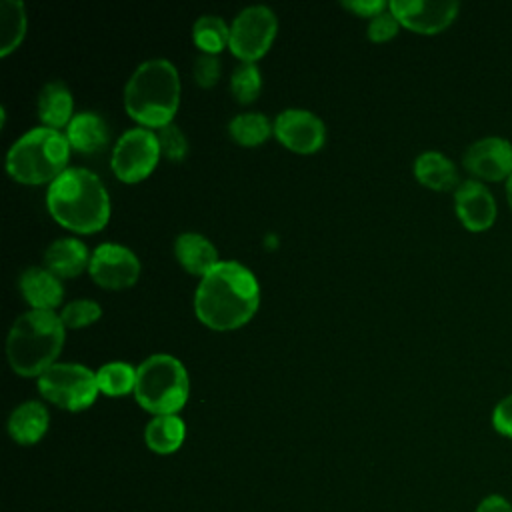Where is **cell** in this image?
Masks as SVG:
<instances>
[{
  "label": "cell",
  "mask_w": 512,
  "mask_h": 512,
  "mask_svg": "<svg viewBox=\"0 0 512 512\" xmlns=\"http://www.w3.org/2000/svg\"><path fill=\"white\" fill-rule=\"evenodd\" d=\"M260 286L256 276L234 260L218 262L200 278L194 294L196 318L212 330H236L258 310Z\"/></svg>",
  "instance_id": "obj_1"
},
{
  "label": "cell",
  "mask_w": 512,
  "mask_h": 512,
  "mask_svg": "<svg viewBox=\"0 0 512 512\" xmlns=\"http://www.w3.org/2000/svg\"><path fill=\"white\" fill-rule=\"evenodd\" d=\"M50 216L80 234L102 230L110 218V198L102 180L88 168H66L46 192Z\"/></svg>",
  "instance_id": "obj_2"
},
{
  "label": "cell",
  "mask_w": 512,
  "mask_h": 512,
  "mask_svg": "<svg viewBox=\"0 0 512 512\" xmlns=\"http://www.w3.org/2000/svg\"><path fill=\"white\" fill-rule=\"evenodd\" d=\"M180 104V78L166 58H152L132 72L124 86V110L144 128L172 124Z\"/></svg>",
  "instance_id": "obj_3"
},
{
  "label": "cell",
  "mask_w": 512,
  "mask_h": 512,
  "mask_svg": "<svg viewBox=\"0 0 512 512\" xmlns=\"http://www.w3.org/2000/svg\"><path fill=\"white\" fill-rule=\"evenodd\" d=\"M64 324L52 310H28L18 316L6 338L10 368L20 376H40L64 346Z\"/></svg>",
  "instance_id": "obj_4"
},
{
  "label": "cell",
  "mask_w": 512,
  "mask_h": 512,
  "mask_svg": "<svg viewBox=\"0 0 512 512\" xmlns=\"http://www.w3.org/2000/svg\"><path fill=\"white\" fill-rule=\"evenodd\" d=\"M70 150V142L60 130L32 128L10 146L6 172L20 184H52L66 170Z\"/></svg>",
  "instance_id": "obj_5"
},
{
  "label": "cell",
  "mask_w": 512,
  "mask_h": 512,
  "mask_svg": "<svg viewBox=\"0 0 512 512\" xmlns=\"http://www.w3.org/2000/svg\"><path fill=\"white\" fill-rule=\"evenodd\" d=\"M188 392V372L170 354H152L136 368L134 398L154 416L178 414L188 400Z\"/></svg>",
  "instance_id": "obj_6"
},
{
  "label": "cell",
  "mask_w": 512,
  "mask_h": 512,
  "mask_svg": "<svg viewBox=\"0 0 512 512\" xmlns=\"http://www.w3.org/2000/svg\"><path fill=\"white\" fill-rule=\"evenodd\" d=\"M38 390L42 398L58 408L80 412L94 404L98 396L96 374L74 362H56L38 376Z\"/></svg>",
  "instance_id": "obj_7"
},
{
  "label": "cell",
  "mask_w": 512,
  "mask_h": 512,
  "mask_svg": "<svg viewBox=\"0 0 512 512\" xmlns=\"http://www.w3.org/2000/svg\"><path fill=\"white\" fill-rule=\"evenodd\" d=\"M160 158L156 132L138 126L126 130L114 144L110 168L120 182L134 184L152 174Z\"/></svg>",
  "instance_id": "obj_8"
},
{
  "label": "cell",
  "mask_w": 512,
  "mask_h": 512,
  "mask_svg": "<svg viewBox=\"0 0 512 512\" xmlns=\"http://www.w3.org/2000/svg\"><path fill=\"white\" fill-rule=\"evenodd\" d=\"M276 32L278 20L268 6H248L230 24L228 48L242 62H256L272 46Z\"/></svg>",
  "instance_id": "obj_9"
},
{
  "label": "cell",
  "mask_w": 512,
  "mask_h": 512,
  "mask_svg": "<svg viewBox=\"0 0 512 512\" xmlns=\"http://www.w3.org/2000/svg\"><path fill=\"white\" fill-rule=\"evenodd\" d=\"M88 272L100 288L124 290L136 284L140 276V260L128 246L104 242L92 250Z\"/></svg>",
  "instance_id": "obj_10"
},
{
  "label": "cell",
  "mask_w": 512,
  "mask_h": 512,
  "mask_svg": "<svg viewBox=\"0 0 512 512\" xmlns=\"http://www.w3.org/2000/svg\"><path fill=\"white\" fill-rule=\"evenodd\" d=\"M274 136L282 146L298 154H312L324 146V122L302 108H286L274 120Z\"/></svg>",
  "instance_id": "obj_11"
},
{
  "label": "cell",
  "mask_w": 512,
  "mask_h": 512,
  "mask_svg": "<svg viewBox=\"0 0 512 512\" xmlns=\"http://www.w3.org/2000/svg\"><path fill=\"white\" fill-rule=\"evenodd\" d=\"M400 26L418 34H436L452 24L458 14V2L392 0L388 2Z\"/></svg>",
  "instance_id": "obj_12"
},
{
  "label": "cell",
  "mask_w": 512,
  "mask_h": 512,
  "mask_svg": "<svg viewBox=\"0 0 512 512\" xmlns=\"http://www.w3.org/2000/svg\"><path fill=\"white\" fill-rule=\"evenodd\" d=\"M464 166L482 180H502L512 174V144L498 136H488L470 144Z\"/></svg>",
  "instance_id": "obj_13"
},
{
  "label": "cell",
  "mask_w": 512,
  "mask_h": 512,
  "mask_svg": "<svg viewBox=\"0 0 512 512\" xmlns=\"http://www.w3.org/2000/svg\"><path fill=\"white\" fill-rule=\"evenodd\" d=\"M454 204L460 222L472 232L490 228L496 218L494 196L484 184L476 180H466L456 188Z\"/></svg>",
  "instance_id": "obj_14"
},
{
  "label": "cell",
  "mask_w": 512,
  "mask_h": 512,
  "mask_svg": "<svg viewBox=\"0 0 512 512\" xmlns=\"http://www.w3.org/2000/svg\"><path fill=\"white\" fill-rule=\"evenodd\" d=\"M18 288L32 310H52L62 302L64 288L62 278L50 272L46 266H30L18 278Z\"/></svg>",
  "instance_id": "obj_15"
},
{
  "label": "cell",
  "mask_w": 512,
  "mask_h": 512,
  "mask_svg": "<svg viewBox=\"0 0 512 512\" xmlns=\"http://www.w3.org/2000/svg\"><path fill=\"white\" fill-rule=\"evenodd\" d=\"M50 424L48 408L38 400L18 404L8 416V434L16 444L32 446L42 440Z\"/></svg>",
  "instance_id": "obj_16"
},
{
  "label": "cell",
  "mask_w": 512,
  "mask_h": 512,
  "mask_svg": "<svg viewBox=\"0 0 512 512\" xmlns=\"http://www.w3.org/2000/svg\"><path fill=\"white\" fill-rule=\"evenodd\" d=\"M90 252L78 238H56L44 250V266L58 278H74L90 266Z\"/></svg>",
  "instance_id": "obj_17"
},
{
  "label": "cell",
  "mask_w": 512,
  "mask_h": 512,
  "mask_svg": "<svg viewBox=\"0 0 512 512\" xmlns=\"http://www.w3.org/2000/svg\"><path fill=\"white\" fill-rule=\"evenodd\" d=\"M66 138L70 148L80 154H98L110 140L106 120L96 112H80L66 126Z\"/></svg>",
  "instance_id": "obj_18"
},
{
  "label": "cell",
  "mask_w": 512,
  "mask_h": 512,
  "mask_svg": "<svg viewBox=\"0 0 512 512\" xmlns=\"http://www.w3.org/2000/svg\"><path fill=\"white\" fill-rule=\"evenodd\" d=\"M174 254L186 272L200 278L220 262L216 246L198 232L180 234L174 240Z\"/></svg>",
  "instance_id": "obj_19"
},
{
  "label": "cell",
  "mask_w": 512,
  "mask_h": 512,
  "mask_svg": "<svg viewBox=\"0 0 512 512\" xmlns=\"http://www.w3.org/2000/svg\"><path fill=\"white\" fill-rule=\"evenodd\" d=\"M74 110L72 92L64 82H48L42 86L38 94V118L46 128L58 130L62 126H68Z\"/></svg>",
  "instance_id": "obj_20"
},
{
  "label": "cell",
  "mask_w": 512,
  "mask_h": 512,
  "mask_svg": "<svg viewBox=\"0 0 512 512\" xmlns=\"http://www.w3.org/2000/svg\"><path fill=\"white\" fill-rule=\"evenodd\" d=\"M186 438L184 420L176 414L154 416L144 428V442L156 454L176 452Z\"/></svg>",
  "instance_id": "obj_21"
},
{
  "label": "cell",
  "mask_w": 512,
  "mask_h": 512,
  "mask_svg": "<svg viewBox=\"0 0 512 512\" xmlns=\"http://www.w3.org/2000/svg\"><path fill=\"white\" fill-rule=\"evenodd\" d=\"M414 176L432 190H450L458 184V170L450 158L440 152H424L414 160Z\"/></svg>",
  "instance_id": "obj_22"
},
{
  "label": "cell",
  "mask_w": 512,
  "mask_h": 512,
  "mask_svg": "<svg viewBox=\"0 0 512 512\" xmlns=\"http://www.w3.org/2000/svg\"><path fill=\"white\" fill-rule=\"evenodd\" d=\"M26 34V8L20 0L0 2V56L16 50Z\"/></svg>",
  "instance_id": "obj_23"
},
{
  "label": "cell",
  "mask_w": 512,
  "mask_h": 512,
  "mask_svg": "<svg viewBox=\"0 0 512 512\" xmlns=\"http://www.w3.org/2000/svg\"><path fill=\"white\" fill-rule=\"evenodd\" d=\"M272 132H274V124H270V120L260 112L238 114L228 124L230 138L236 144L246 146V148H254V146L264 144L270 138Z\"/></svg>",
  "instance_id": "obj_24"
},
{
  "label": "cell",
  "mask_w": 512,
  "mask_h": 512,
  "mask_svg": "<svg viewBox=\"0 0 512 512\" xmlns=\"http://www.w3.org/2000/svg\"><path fill=\"white\" fill-rule=\"evenodd\" d=\"M192 38L202 54L216 56L230 42V26L216 14H204L194 22Z\"/></svg>",
  "instance_id": "obj_25"
},
{
  "label": "cell",
  "mask_w": 512,
  "mask_h": 512,
  "mask_svg": "<svg viewBox=\"0 0 512 512\" xmlns=\"http://www.w3.org/2000/svg\"><path fill=\"white\" fill-rule=\"evenodd\" d=\"M98 390L106 396H124L134 392L136 368L126 362H108L96 372Z\"/></svg>",
  "instance_id": "obj_26"
},
{
  "label": "cell",
  "mask_w": 512,
  "mask_h": 512,
  "mask_svg": "<svg viewBox=\"0 0 512 512\" xmlns=\"http://www.w3.org/2000/svg\"><path fill=\"white\" fill-rule=\"evenodd\" d=\"M262 88V76L254 62H240L230 76V92L236 102L250 104L258 98Z\"/></svg>",
  "instance_id": "obj_27"
},
{
  "label": "cell",
  "mask_w": 512,
  "mask_h": 512,
  "mask_svg": "<svg viewBox=\"0 0 512 512\" xmlns=\"http://www.w3.org/2000/svg\"><path fill=\"white\" fill-rule=\"evenodd\" d=\"M102 316V308L96 300H88V298H80V300H72L68 302L62 312H60V320L66 328H84L90 326L94 322H98Z\"/></svg>",
  "instance_id": "obj_28"
},
{
  "label": "cell",
  "mask_w": 512,
  "mask_h": 512,
  "mask_svg": "<svg viewBox=\"0 0 512 512\" xmlns=\"http://www.w3.org/2000/svg\"><path fill=\"white\" fill-rule=\"evenodd\" d=\"M158 138V146H160V154L170 160V162H182L188 154V140L184 136V132L180 130V126L166 124L156 132Z\"/></svg>",
  "instance_id": "obj_29"
},
{
  "label": "cell",
  "mask_w": 512,
  "mask_h": 512,
  "mask_svg": "<svg viewBox=\"0 0 512 512\" xmlns=\"http://www.w3.org/2000/svg\"><path fill=\"white\" fill-rule=\"evenodd\" d=\"M400 28V22L398 18L392 14L390 6L386 10H382L380 14H376L374 18H370L368 22V30H366V36L372 40V42H386L390 38L396 36Z\"/></svg>",
  "instance_id": "obj_30"
},
{
  "label": "cell",
  "mask_w": 512,
  "mask_h": 512,
  "mask_svg": "<svg viewBox=\"0 0 512 512\" xmlns=\"http://www.w3.org/2000/svg\"><path fill=\"white\" fill-rule=\"evenodd\" d=\"M192 74L200 88H212L220 78V60L212 54H200L194 60Z\"/></svg>",
  "instance_id": "obj_31"
},
{
  "label": "cell",
  "mask_w": 512,
  "mask_h": 512,
  "mask_svg": "<svg viewBox=\"0 0 512 512\" xmlns=\"http://www.w3.org/2000/svg\"><path fill=\"white\" fill-rule=\"evenodd\" d=\"M492 424L502 436L512 438V394L496 404L492 412Z\"/></svg>",
  "instance_id": "obj_32"
},
{
  "label": "cell",
  "mask_w": 512,
  "mask_h": 512,
  "mask_svg": "<svg viewBox=\"0 0 512 512\" xmlns=\"http://www.w3.org/2000/svg\"><path fill=\"white\" fill-rule=\"evenodd\" d=\"M342 6L350 12H354L356 16H362V18H374L376 14H380L382 10L388 8V2L384 0H344Z\"/></svg>",
  "instance_id": "obj_33"
},
{
  "label": "cell",
  "mask_w": 512,
  "mask_h": 512,
  "mask_svg": "<svg viewBox=\"0 0 512 512\" xmlns=\"http://www.w3.org/2000/svg\"><path fill=\"white\" fill-rule=\"evenodd\" d=\"M476 512H512V504L500 494H490L476 506Z\"/></svg>",
  "instance_id": "obj_34"
},
{
  "label": "cell",
  "mask_w": 512,
  "mask_h": 512,
  "mask_svg": "<svg viewBox=\"0 0 512 512\" xmlns=\"http://www.w3.org/2000/svg\"><path fill=\"white\" fill-rule=\"evenodd\" d=\"M506 196H508V204H510V208H512V174H510V178H508V182H506Z\"/></svg>",
  "instance_id": "obj_35"
}]
</instances>
